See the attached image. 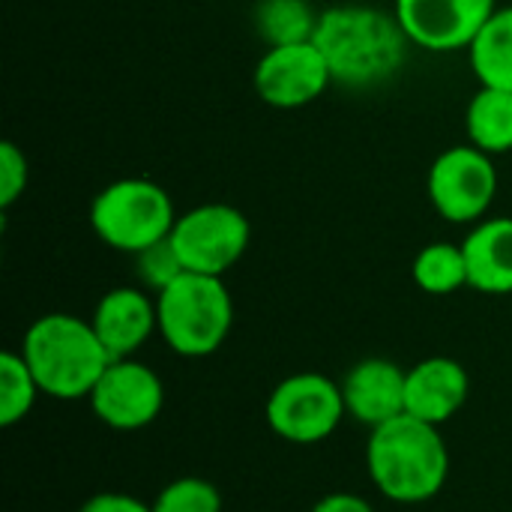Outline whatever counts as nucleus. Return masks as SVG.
I'll return each mask as SVG.
<instances>
[{"label": "nucleus", "mask_w": 512, "mask_h": 512, "mask_svg": "<svg viewBox=\"0 0 512 512\" xmlns=\"http://www.w3.org/2000/svg\"><path fill=\"white\" fill-rule=\"evenodd\" d=\"M333 84L372 90L393 81L408 60V36L393 12L366 3H339L321 12L315 39Z\"/></svg>", "instance_id": "f257e3e1"}, {"label": "nucleus", "mask_w": 512, "mask_h": 512, "mask_svg": "<svg viewBox=\"0 0 512 512\" xmlns=\"http://www.w3.org/2000/svg\"><path fill=\"white\" fill-rule=\"evenodd\" d=\"M366 468L372 486L393 504H426L441 495L450 477V450L441 426L402 414L369 429Z\"/></svg>", "instance_id": "f03ea898"}, {"label": "nucleus", "mask_w": 512, "mask_h": 512, "mask_svg": "<svg viewBox=\"0 0 512 512\" xmlns=\"http://www.w3.org/2000/svg\"><path fill=\"white\" fill-rule=\"evenodd\" d=\"M18 351L27 360L42 396L57 402L90 399L111 363V354L99 342L93 324L69 312H48L36 318Z\"/></svg>", "instance_id": "7ed1b4c3"}, {"label": "nucleus", "mask_w": 512, "mask_h": 512, "mask_svg": "<svg viewBox=\"0 0 512 512\" xmlns=\"http://www.w3.org/2000/svg\"><path fill=\"white\" fill-rule=\"evenodd\" d=\"M162 342L189 360L216 354L234 324V300L222 276L183 273L156 294Z\"/></svg>", "instance_id": "20e7f679"}, {"label": "nucleus", "mask_w": 512, "mask_h": 512, "mask_svg": "<svg viewBox=\"0 0 512 512\" xmlns=\"http://www.w3.org/2000/svg\"><path fill=\"white\" fill-rule=\"evenodd\" d=\"M168 189L144 177H123L96 192L90 204L93 234L114 252L138 255L147 246L168 240L177 222Z\"/></svg>", "instance_id": "39448f33"}, {"label": "nucleus", "mask_w": 512, "mask_h": 512, "mask_svg": "<svg viewBox=\"0 0 512 512\" xmlns=\"http://www.w3.org/2000/svg\"><path fill=\"white\" fill-rule=\"evenodd\" d=\"M267 426L276 438L300 447L327 441L345 414L342 384L321 372H297L273 387L264 405Z\"/></svg>", "instance_id": "423d86ee"}, {"label": "nucleus", "mask_w": 512, "mask_h": 512, "mask_svg": "<svg viewBox=\"0 0 512 512\" xmlns=\"http://www.w3.org/2000/svg\"><path fill=\"white\" fill-rule=\"evenodd\" d=\"M168 240L186 273L225 276L246 255L252 225L231 204H198L177 216Z\"/></svg>", "instance_id": "0eeeda50"}, {"label": "nucleus", "mask_w": 512, "mask_h": 512, "mask_svg": "<svg viewBox=\"0 0 512 512\" xmlns=\"http://www.w3.org/2000/svg\"><path fill=\"white\" fill-rule=\"evenodd\" d=\"M429 201L450 225H477L486 219L495 192L498 168L489 153L474 144L447 147L429 168Z\"/></svg>", "instance_id": "6e6552de"}, {"label": "nucleus", "mask_w": 512, "mask_h": 512, "mask_svg": "<svg viewBox=\"0 0 512 512\" xmlns=\"http://www.w3.org/2000/svg\"><path fill=\"white\" fill-rule=\"evenodd\" d=\"M495 0H396L393 15L414 48L432 54L468 51L486 21L495 15Z\"/></svg>", "instance_id": "1a4fd4ad"}, {"label": "nucleus", "mask_w": 512, "mask_h": 512, "mask_svg": "<svg viewBox=\"0 0 512 512\" xmlns=\"http://www.w3.org/2000/svg\"><path fill=\"white\" fill-rule=\"evenodd\" d=\"M87 402L102 426L114 432H141L162 414L165 384L135 357L111 360Z\"/></svg>", "instance_id": "9d476101"}, {"label": "nucleus", "mask_w": 512, "mask_h": 512, "mask_svg": "<svg viewBox=\"0 0 512 512\" xmlns=\"http://www.w3.org/2000/svg\"><path fill=\"white\" fill-rule=\"evenodd\" d=\"M252 84L264 105L279 111H294L324 96V90L333 84V75L324 54L309 39V42L267 48L255 63Z\"/></svg>", "instance_id": "9b49d317"}, {"label": "nucleus", "mask_w": 512, "mask_h": 512, "mask_svg": "<svg viewBox=\"0 0 512 512\" xmlns=\"http://www.w3.org/2000/svg\"><path fill=\"white\" fill-rule=\"evenodd\" d=\"M90 324L111 360L135 357L153 333H159L156 294L141 285H120L99 297Z\"/></svg>", "instance_id": "f8f14e48"}, {"label": "nucleus", "mask_w": 512, "mask_h": 512, "mask_svg": "<svg viewBox=\"0 0 512 512\" xmlns=\"http://www.w3.org/2000/svg\"><path fill=\"white\" fill-rule=\"evenodd\" d=\"M405 378H408V369H402L393 360H384V357L360 360L342 378L345 414L363 423L366 429H378L402 417L405 414Z\"/></svg>", "instance_id": "ddd939ff"}, {"label": "nucleus", "mask_w": 512, "mask_h": 512, "mask_svg": "<svg viewBox=\"0 0 512 512\" xmlns=\"http://www.w3.org/2000/svg\"><path fill=\"white\" fill-rule=\"evenodd\" d=\"M471 396L468 369L453 357H426L408 369L405 378V414L444 426L450 423Z\"/></svg>", "instance_id": "4468645a"}, {"label": "nucleus", "mask_w": 512, "mask_h": 512, "mask_svg": "<svg viewBox=\"0 0 512 512\" xmlns=\"http://www.w3.org/2000/svg\"><path fill=\"white\" fill-rule=\"evenodd\" d=\"M468 288L492 297L512 294V216L480 219L462 240Z\"/></svg>", "instance_id": "2eb2a0df"}, {"label": "nucleus", "mask_w": 512, "mask_h": 512, "mask_svg": "<svg viewBox=\"0 0 512 512\" xmlns=\"http://www.w3.org/2000/svg\"><path fill=\"white\" fill-rule=\"evenodd\" d=\"M465 132L468 144L480 147L489 156H501L512 150V93L501 87H486L471 96L465 108Z\"/></svg>", "instance_id": "dca6fc26"}, {"label": "nucleus", "mask_w": 512, "mask_h": 512, "mask_svg": "<svg viewBox=\"0 0 512 512\" xmlns=\"http://www.w3.org/2000/svg\"><path fill=\"white\" fill-rule=\"evenodd\" d=\"M468 60L480 84L512 93V6L495 9L468 48Z\"/></svg>", "instance_id": "f3484780"}, {"label": "nucleus", "mask_w": 512, "mask_h": 512, "mask_svg": "<svg viewBox=\"0 0 512 512\" xmlns=\"http://www.w3.org/2000/svg\"><path fill=\"white\" fill-rule=\"evenodd\" d=\"M318 18L309 0H258L255 6V30L267 48L315 39Z\"/></svg>", "instance_id": "a211bd4d"}, {"label": "nucleus", "mask_w": 512, "mask_h": 512, "mask_svg": "<svg viewBox=\"0 0 512 512\" xmlns=\"http://www.w3.org/2000/svg\"><path fill=\"white\" fill-rule=\"evenodd\" d=\"M411 276L423 294L447 297L462 288H468V261L462 252V243H429L417 252Z\"/></svg>", "instance_id": "6ab92c4d"}, {"label": "nucleus", "mask_w": 512, "mask_h": 512, "mask_svg": "<svg viewBox=\"0 0 512 512\" xmlns=\"http://www.w3.org/2000/svg\"><path fill=\"white\" fill-rule=\"evenodd\" d=\"M39 396L42 390L21 351H3L0 354V426L12 429L24 423Z\"/></svg>", "instance_id": "aec40b11"}, {"label": "nucleus", "mask_w": 512, "mask_h": 512, "mask_svg": "<svg viewBox=\"0 0 512 512\" xmlns=\"http://www.w3.org/2000/svg\"><path fill=\"white\" fill-rule=\"evenodd\" d=\"M153 512H222V492L204 477H180L159 489Z\"/></svg>", "instance_id": "412c9836"}, {"label": "nucleus", "mask_w": 512, "mask_h": 512, "mask_svg": "<svg viewBox=\"0 0 512 512\" xmlns=\"http://www.w3.org/2000/svg\"><path fill=\"white\" fill-rule=\"evenodd\" d=\"M132 258H135V276H138L141 288H147L150 294L165 291L171 282H177L186 273V267L177 258L171 240H159V243L147 246L144 252L132 255Z\"/></svg>", "instance_id": "4be33fe9"}, {"label": "nucleus", "mask_w": 512, "mask_h": 512, "mask_svg": "<svg viewBox=\"0 0 512 512\" xmlns=\"http://www.w3.org/2000/svg\"><path fill=\"white\" fill-rule=\"evenodd\" d=\"M27 177H30L27 156L18 150V144L3 141L0 144V207L3 210H9L24 195Z\"/></svg>", "instance_id": "5701e85b"}, {"label": "nucleus", "mask_w": 512, "mask_h": 512, "mask_svg": "<svg viewBox=\"0 0 512 512\" xmlns=\"http://www.w3.org/2000/svg\"><path fill=\"white\" fill-rule=\"evenodd\" d=\"M78 512H153V504L129 492H96L78 507Z\"/></svg>", "instance_id": "b1692460"}, {"label": "nucleus", "mask_w": 512, "mask_h": 512, "mask_svg": "<svg viewBox=\"0 0 512 512\" xmlns=\"http://www.w3.org/2000/svg\"><path fill=\"white\" fill-rule=\"evenodd\" d=\"M312 512H375V507L354 492H330L315 501Z\"/></svg>", "instance_id": "393cba45"}]
</instances>
